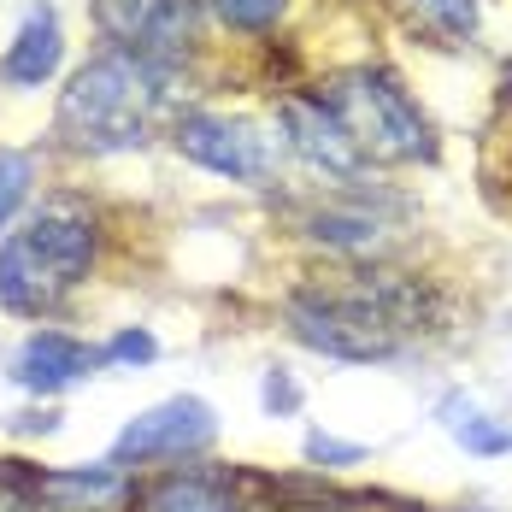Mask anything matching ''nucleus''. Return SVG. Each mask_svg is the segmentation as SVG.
Returning a JSON list of instances; mask_svg holds the SVG:
<instances>
[{
    "label": "nucleus",
    "mask_w": 512,
    "mask_h": 512,
    "mask_svg": "<svg viewBox=\"0 0 512 512\" xmlns=\"http://www.w3.org/2000/svg\"><path fill=\"white\" fill-rule=\"evenodd\" d=\"M95 348H83L77 336H65V330H36L18 359H12V383L18 389H30V395H59V389H71V383H83L89 371H95Z\"/></svg>",
    "instance_id": "10"
},
{
    "label": "nucleus",
    "mask_w": 512,
    "mask_h": 512,
    "mask_svg": "<svg viewBox=\"0 0 512 512\" xmlns=\"http://www.w3.org/2000/svg\"><path fill=\"white\" fill-rule=\"evenodd\" d=\"M59 59H65L59 12L53 6H30L24 24H18V36H12V48H6V59H0V77L12 89H42L53 71H59Z\"/></svg>",
    "instance_id": "11"
},
{
    "label": "nucleus",
    "mask_w": 512,
    "mask_h": 512,
    "mask_svg": "<svg viewBox=\"0 0 512 512\" xmlns=\"http://www.w3.org/2000/svg\"><path fill=\"white\" fill-rule=\"evenodd\" d=\"M289 330L312 354L342 359V365H371V359L401 354L412 330L430 318L424 283L395 277V271H354L342 283H312L283 301Z\"/></svg>",
    "instance_id": "1"
},
{
    "label": "nucleus",
    "mask_w": 512,
    "mask_h": 512,
    "mask_svg": "<svg viewBox=\"0 0 512 512\" xmlns=\"http://www.w3.org/2000/svg\"><path fill=\"white\" fill-rule=\"evenodd\" d=\"M30 183H36V165L30 154H18V148H0V230L12 224V212L30 201Z\"/></svg>",
    "instance_id": "16"
},
{
    "label": "nucleus",
    "mask_w": 512,
    "mask_h": 512,
    "mask_svg": "<svg viewBox=\"0 0 512 512\" xmlns=\"http://www.w3.org/2000/svg\"><path fill=\"white\" fill-rule=\"evenodd\" d=\"M507 101H512V71H507Z\"/></svg>",
    "instance_id": "23"
},
{
    "label": "nucleus",
    "mask_w": 512,
    "mask_h": 512,
    "mask_svg": "<svg viewBox=\"0 0 512 512\" xmlns=\"http://www.w3.org/2000/svg\"><path fill=\"white\" fill-rule=\"evenodd\" d=\"M442 430L460 442L465 454H483V460H495V454H512V430L507 424H495L489 412L477 407V401H465V395H448L442 401Z\"/></svg>",
    "instance_id": "14"
},
{
    "label": "nucleus",
    "mask_w": 512,
    "mask_h": 512,
    "mask_svg": "<svg viewBox=\"0 0 512 512\" xmlns=\"http://www.w3.org/2000/svg\"><path fill=\"white\" fill-rule=\"evenodd\" d=\"M259 401H265V412L271 418H289V412H301V383L289 377V371H265V383H259Z\"/></svg>",
    "instance_id": "20"
},
{
    "label": "nucleus",
    "mask_w": 512,
    "mask_h": 512,
    "mask_svg": "<svg viewBox=\"0 0 512 512\" xmlns=\"http://www.w3.org/2000/svg\"><path fill=\"white\" fill-rule=\"evenodd\" d=\"M183 89V71L171 59L112 48L95 53L59 95V136L77 154H130L154 142V130L171 118Z\"/></svg>",
    "instance_id": "2"
},
{
    "label": "nucleus",
    "mask_w": 512,
    "mask_h": 512,
    "mask_svg": "<svg viewBox=\"0 0 512 512\" xmlns=\"http://www.w3.org/2000/svg\"><path fill=\"white\" fill-rule=\"evenodd\" d=\"M95 265V218L77 201H48L24 230L0 242V307L48 312L59 307Z\"/></svg>",
    "instance_id": "3"
},
{
    "label": "nucleus",
    "mask_w": 512,
    "mask_h": 512,
    "mask_svg": "<svg viewBox=\"0 0 512 512\" xmlns=\"http://www.w3.org/2000/svg\"><path fill=\"white\" fill-rule=\"evenodd\" d=\"M412 12H418L424 30H436L448 42H460V36L477 30V0H412Z\"/></svg>",
    "instance_id": "15"
},
{
    "label": "nucleus",
    "mask_w": 512,
    "mask_h": 512,
    "mask_svg": "<svg viewBox=\"0 0 512 512\" xmlns=\"http://www.w3.org/2000/svg\"><path fill=\"white\" fill-rule=\"evenodd\" d=\"M212 436H218V418H212V407H206L201 395H171V401L148 407L142 418H130V424L118 430L112 460L118 465H130V460H183V454L212 448Z\"/></svg>",
    "instance_id": "7"
},
{
    "label": "nucleus",
    "mask_w": 512,
    "mask_h": 512,
    "mask_svg": "<svg viewBox=\"0 0 512 512\" xmlns=\"http://www.w3.org/2000/svg\"><path fill=\"white\" fill-rule=\"evenodd\" d=\"M277 124H283V142L307 159L312 171H324V177H336V183H359V177H365V154L354 148V136L336 124V112L324 101L283 95V101H277Z\"/></svg>",
    "instance_id": "8"
},
{
    "label": "nucleus",
    "mask_w": 512,
    "mask_h": 512,
    "mask_svg": "<svg viewBox=\"0 0 512 512\" xmlns=\"http://www.w3.org/2000/svg\"><path fill=\"white\" fill-rule=\"evenodd\" d=\"M307 236L342 254H377L389 242V218L377 206H318L307 218Z\"/></svg>",
    "instance_id": "12"
},
{
    "label": "nucleus",
    "mask_w": 512,
    "mask_h": 512,
    "mask_svg": "<svg viewBox=\"0 0 512 512\" xmlns=\"http://www.w3.org/2000/svg\"><path fill=\"white\" fill-rule=\"evenodd\" d=\"M230 30H248V36H259V30H271L277 18H283V6L289 0H206Z\"/></svg>",
    "instance_id": "17"
},
{
    "label": "nucleus",
    "mask_w": 512,
    "mask_h": 512,
    "mask_svg": "<svg viewBox=\"0 0 512 512\" xmlns=\"http://www.w3.org/2000/svg\"><path fill=\"white\" fill-rule=\"evenodd\" d=\"M171 142L183 159H195L206 171L230 177V183H271L277 177V148L271 136L248 118H224V112H183L171 124Z\"/></svg>",
    "instance_id": "5"
},
{
    "label": "nucleus",
    "mask_w": 512,
    "mask_h": 512,
    "mask_svg": "<svg viewBox=\"0 0 512 512\" xmlns=\"http://www.w3.org/2000/svg\"><path fill=\"white\" fill-rule=\"evenodd\" d=\"M318 101L336 112V124L354 136V148L383 165H407V159H436V136L424 124V112L412 106V95L377 65H354V71H336L324 83Z\"/></svg>",
    "instance_id": "4"
},
{
    "label": "nucleus",
    "mask_w": 512,
    "mask_h": 512,
    "mask_svg": "<svg viewBox=\"0 0 512 512\" xmlns=\"http://www.w3.org/2000/svg\"><path fill=\"white\" fill-rule=\"evenodd\" d=\"M307 460L318 465V471H336V465H359V460H365V448H359V442H342V436L312 430V436H307Z\"/></svg>",
    "instance_id": "19"
},
{
    "label": "nucleus",
    "mask_w": 512,
    "mask_h": 512,
    "mask_svg": "<svg viewBox=\"0 0 512 512\" xmlns=\"http://www.w3.org/2000/svg\"><path fill=\"white\" fill-rule=\"evenodd\" d=\"M0 512H53L42 495H36V471H12L0 465Z\"/></svg>",
    "instance_id": "18"
},
{
    "label": "nucleus",
    "mask_w": 512,
    "mask_h": 512,
    "mask_svg": "<svg viewBox=\"0 0 512 512\" xmlns=\"http://www.w3.org/2000/svg\"><path fill=\"white\" fill-rule=\"evenodd\" d=\"M154 354H159V342L148 336V330H118V336L106 342L101 359H118V365H148Z\"/></svg>",
    "instance_id": "21"
},
{
    "label": "nucleus",
    "mask_w": 512,
    "mask_h": 512,
    "mask_svg": "<svg viewBox=\"0 0 512 512\" xmlns=\"http://www.w3.org/2000/svg\"><path fill=\"white\" fill-rule=\"evenodd\" d=\"M36 495L53 512H130L136 507V477L130 465H65V471H36Z\"/></svg>",
    "instance_id": "9"
},
{
    "label": "nucleus",
    "mask_w": 512,
    "mask_h": 512,
    "mask_svg": "<svg viewBox=\"0 0 512 512\" xmlns=\"http://www.w3.org/2000/svg\"><path fill=\"white\" fill-rule=\"evenodd\" d=\"M142 512H242V507H236V495L218 477L171 471V477H159L154 489L142 495Z\"/></svg>",
    "instance_id": "13"
},
{
    "label": "nucleus",
    "mask_w": 512,
    "mask_h": 512,
    "mask_svg": "<svg viewBox=\"0 0 512 512\" xmlns=\"http://www.w3.org/2000/svg\"><path fill=\"white\" fill-rule=\"evenodd\" d=\"M465 512H483V507H465Z\"/></svg>",
    "instance_id": "24"
},
{
    "label": "nucleus",
    "mask_w": 512,
    "mask_h": 512,
    "mask_svg": "<svg viewBox=\"0 0 512 512\" xmlns=\"http://www.w3.org/2000/svg\"><path fill=\"white\" fill-rule=\"evenodd\" d=\"M53 424H59V412H53V407H42V412H18V418H12V430H18V436H48Z\"/></svg>",
    "instance_id": "22"
},
{
    "label": "nucleus",
    "mask_w": 512,
    "mask_h": 512,
    "mask_svg": "<svg viewBox=\"0 0 512 512\" xmlns=\"http://www.w3.org/2000/svg\"><path fill=\"white\" fill-rule=\"evenodd\" d=\"M95 18L118 48L177 65L201 30V0H95Z\"/></svg>",
    "instance_id": "6"
}]
</instances>
